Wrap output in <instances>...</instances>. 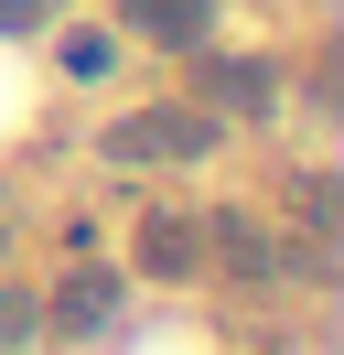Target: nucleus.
<instances>
[{
  "instance_id": "9",
  "label": "nucleus",
  "mask_w": 344,
  "mask_h": 355,
  "mask_svg": "<svg viewBox=\"0 0 344 355\" xmlns=\"http://www.w3.org/2000/svg\"><path fill=\"white\" fill-rule=\"evenodd\" d=\"M54 22V0H0V33H43Z\"/></svg>"
},
{
  "instance_id": "4",
  "label": "nucleus",
  "mask_w": 344,
  "mask_h": 355,
  "mask_svg": "<svg viewBox=\"0 0 344 355\" xmlns=\"http://www.w3.org/2000/svg\"><path fill=\"white\" fill-rule=\"evenodd\" d=\"M108 302H119V280H108V269H76V280L54 291V334H97Z\"/></svg>"
},
{
  "instance_id": "5",
  "label": "nucleus",
  "mask_w": 344,
  "mask_h": 355,
  "mask_svg": "<svg viewBox=\"0 0 344 355\" xmlns=\"http://www.w3.org/2000/svg\"><path fill=\"white\" fill-rule=\"evenodd\" d=\"M54 65L76 76V87H97V76H119V33H97V22H76V33H64V44H54Z\"/></svg>"
},
{
  "instance_id": "7",
  "label": "nucleus",
  "mask_w": 344,
  "mask_h": 355,
  "mask_svg": "<svg viewBox=\"0 0 344 355\" xmlns=\"http://www.w3.org/2000/svg\"><path fill=\"white\" fill-rule=\"evenodd\" d=\"M205 97H226V108H258V119H269L280 76H269V65H205Z\"/></svg>"
},
{
  "instance_id": "2",
  "label": "nucleus",
  "mask_w": 344,
  "mask_h": 355,
  "mask_svg": "<svg viewBox=\"0 0 344 355\" xmlns=\"http://www.w3.org/2000/svg\"><path fill=\"white\" fill-rule=\"evenodd\" d=\"M194 269H205V216L150 205L140 216V280H194Z\"/></svg>"
},
{
  "instance_id": "3",
  "label": "nucleus",
  "mask_w": 344,
  "mask_h": 355,
  "mask_svg": "<svg viewBox=\"0 0 344 355\" xmlns=\"http://www.w3.org/2000/svg\"><path fill=\"white\" fill-rule=\"evenodd\" d=\"M205 259H226L237 280H269V269H280V237L258 216H205Z\"/></svg>"
},
{
  "instance_id": "6",
  "label": "nucleus",
  "mask_w": 344,
  "mask_h": 355,
  "mask_svg": "<svg viewBox=\"0 0 344 355\" xmlns=\"http://www.w3.org/2000/svg\"><path fill=\"white\" fill-rule=\"evenodd\" d=\"M140 11V33H162V44H205V22H215V0H129Z\"/></svg>"
},
{
  "instance_id": "8",
  "label": "nucleus",
  "mask_w": 344,
  "mask_h": 355,
  "mask_svg": "<svg viewBox=\"0 0 344 355\" xmlns=\"http://www.w3.org/2000/svg\"><path fill=\"white\" fill-rule=\"evenodd\" d=\"M33 334H43V312L22 291H0V355H33Z\"/></svg>"
},
{
  "instance_id": "1",
  "label": "nucleus",
  "mask_w": 344,
  "mask_h": 355,
  "mask_svg": "<svg viewBox=\"0 0 344 355\" xmlns=\"http://www.w3.org/2000/svg\"><path fill=\"white\" fill-rule=\"evenodd\" d=\"M215 140H226V130H215L205 108H140V119L108 130V162H205Z\"/></svg>"
}]
</instances>
